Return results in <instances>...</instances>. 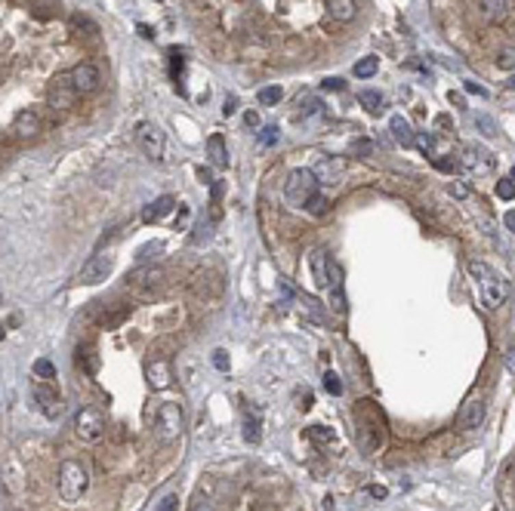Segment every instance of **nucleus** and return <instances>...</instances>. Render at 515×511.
Returning <instances> with one entry per match:
<instances>
[{
  "label": "nucleus",
  "instance_id": "obj_1",
  "mask_svg": "<svg viewBox=\"0 0 515 511\" xmlns=\"http://www.w3.org/2000/svg\"><path fill=\"white\" fill-rule=\"evenodd\" d=\"M87 484H90V474L81 462L65 459L59 465V496H62V502H77L87 493Z\"/></svg>",
  "mask_w": 515,
  "mask_h": 511
},
{
  "label": "nucleus",
  "instance_id": "obj_2",
  "mask_svg": "<svg viewBox=\"0 0 515 511\" xmlns=\"http://www.w3.org/2000/svg\"><path fill=\"white\" fill-rule=\"evenodd\" d=\"M105 428H108V419L99 406H81L75 416V434L87 443H96L105 437Z\"/></svg>",
  "mask_w": 515,
  "mask_h": 511
},
{
  "label": "nucleus",
  "instance_id": "obj_3",
  "mask_svg": "<svg viewBox=\"0 0 515 511\" xmlns=\"http://www.w3.org/2000/svg\"><path fill=\"white\" fill-rule=\"evenodd\" d=\"M315 191H318V176H315V172L305 170V166L290 170V176H287V182H284V197L293 203V207H305V200H309Z\"/></svg>",
  "mask_w": 515,
  "mask_h": 511
},
{
  "label": "nucleus",
  "instance_id": "obj_4",
  "mask_svg": "<svg viewBox=\"0 0 515 511\" xmlns=\"http://www.w3.org/2000/svg\"><path fill=\"white\" fill-rule=\"evenodd\" d=\"M309 265H312V274H315L318 287H327V289L342 287V268L336 265L334 256H327L324 250H312Z\"/></svg>",
  "mask_w": 515,
  "mask_h": 511
},
{
  "label": "nucleus",
  "instance_id": "obj_5",
  "mask_svg": "<svg viewBox=\"0 0 515 511\" xmlns=\"http://www.w3.org/2000/svg\"><path fill=\"white\" fill-rule=\"evenodd\" d=\"M155 434L161 437L164 443L176 441V437L182 434V410H179V404L167 400V404L158 406V412H155Z\"/></svg>",
  "mask_w": 515,
  "mask_h": 511
},
{
  "label": "nucleus",
  "instance_id": "obj_6",
  "mask_svg": "<svg viewBox=\"0 0 515 511\" xmlns=\"http://www.w3.org/2000/svg\"><path fill=\"white\" fill-rule=\"evenodd\" d=\"M478 283H481V296H484V305H488V308H503L509 302V296H512L509 280H506V277H500V274H494V271H488Z\"/></svg>",
  "mask_w": 515,
  "mask_h": 511
},
{
  "label": "nucleus",
  "instance_id": "obj_7",
  "mask_svg": "<svg viewBox=\"0 0 515 511\" xmlns=\"http://www.w3.org/2000/svg\"><path fill=\"white\" fill-rule=\"evenodd\" d=\"M81 96V92L75 90V83H71V71L68 74H56V77L50 80V90H47V102H50V108H71L75 105V99Z\"/></svg>",
  "mask_w": 515,
  "mask_h": 511
},
{
  "label": "nucleus",
  "instance_id": "obj_8",
  "mask_svg": "<svg viewBox=\"0 0 515 511\" xmlns=\"http://www.w3.org/2000/svg\"><path fill=\"white\" fill-rule=\"evenodd\" d=\"M136 142H139V148H142L145 157H151V160L164 157V133H161V127H155V123H139V127H136Z\"/></svg>",
  "mask_w": 515,
  "mask_h": 511
},
{
  "label": "nucleus",
  "instance_id": "obj_9",
  "mask_svg": "<svg viewBox=\"0 0 515 511\" xmlns=\"http://www.w3.org/2000/svg\"><path fill=\"white\" fill-rule=\"evenodd\" d=\"M112 265H114V256L112 252H96V256H90L87 259V265L81 268V274H77V280L81 283H99V280H105L108 274H112Z\"/></svg>",
  "mask_w": 515,
  "mask_h": 511
},
{
  "label": "nucleus",
  "instance_id": "obj_10",
  "mask_svg": "<svg viewBox=\"0 0 515 511\" xmlns=\"http://www.w3.org/2000/svg\"><path fill=\"white\" fill-rule=\"evenodd\" d=\"M71 83H75V90L81 92V96H90V92L99 90L102 74H99V68H96L93 62H81V65L71 68Z\"/></svg>",
  "mask_w": 515,
  "mask_h": 511
},
{
  "label": "nucleus",
  "instance_id": "obj_11",
  "mask_svg": "<svg viewBox=\"0 0 515 511\" xmlns=\"http://www.w3.org/2000/svg\"><path fill=\"white\" fill-rule=\"evenodd\" d=\"M481 422H484V400L481 397H469L457 412V428L475 431Z\"/></svg>",
  "mask_w": 515,
  "mask_h": 511
},
{
  "label": "nucleus",
  "instance_id": "obj_12",
  "mask_svg": "<svg viewBox=\"0 0 515 511\" xmlns=\"http://www.w3.org/2000/svg\"><path fill=\"white\" fill-rule=\"evenodd\" d=\"M312 172L318 176V182L336 185V182H342V176H346V160L342 157H321Z\"/></svg>",
  "mask_w": 515,
  "mask_h": 511
},
{
  "label": "nucleus",
  "instance_id": "obj_13",
  "mask_svg": "<svg viewBox=\"0 0 515 511\" xmlns=\"http://www.w3.org/2000/svg\"><path fill=\"white\" fill-rule=\"evenodd\" d=\"M13 133L16 139H34L40 133V114L34 108H22L13 120Z\"/></svg>",
  "mask_w": 515,
  "mask_h": 511
},
{
  "label": "nucleus",
  "instance_id": "obj_14",
  "mask_svg": "<svg viewBox=\"0 0 515 511\" xmlns=\"http://www.w3.org/2000/svg\"><path fill=\"white\" fill-rule=\"evenodd\" d=\"M145 379H149V385L155 388V391H164V388L173 382L170 363L164 361V357H155V361H149V363H145Z\"/></svg>",
  "mask_w": 515,
  "mask_h": 511
},
{
  "label": "nucleus",
  "instance_id": "obj_15",
  "mask_svg": "<svg viewBox=\"0 0 515 511\" xmlns=\"http://www.w3.org/2000/svg\"><path fill=\"white\" fill-rule=\"evenodd\" d=\"M478 6V16L484 18V22H503V18L509 16V0H475Z\"/></svg>",
  "mask_w": 515,
  "mask_h": 511
},
{
  "label": "nucleus",
  "instance_id": "obj_16",
  "mask_svg": "<svg viewBox=\"0 0 515 511\" xmlns=\"http://www.w3.org/2000/svg\"><path fill=\"white\" fill-rule=\"evenodd\" d=\"M389 133H392V139H395L401 148L416 145V133L410 129V123L404 120L401 114H392V117H389Z\"/></svg>",
  "mask_w": 515,
  "mask_h": 511
},
{
  "label": "nucleus",
  "instance_id": "obj_17",
  "mask_svg": "<svg viewBox=\"0 0 515 511\" xmlns=\"http://www.w3.org/2000/svg\"><path fill=\"white\" fill-rule=\"evenodd\" d=\"M173 207H176V200H173V197H170V194L158 197V200H151L149 207L142 209V222H149V225H151V222L164 219V215H167V213H170V209H173Z\"/></svg>",
  "mask_w": 515,
  "mask_h": 511
},
{
  "label": "nucleus",
  "instance_id": "obj_18",
  "mask_svg": "<svg viewBox=\"0 0 515 511\" xmlns=\"http://www.w3.org/2000/svg\"><path fill=\"white\" fill-rule=\"evenodd\" d=\"M244 441H247V443H260L262 441V412L260 410L244 412Z\"/></svg>",
  "mask_w": 515,
  "mask_h": 511
},
{
  "label": "nucleus",
  "instance_id": "obj_19",
  "mask_svg": "<svg viewBox=\"0 0 515 511\" xmlns=\"http://www.w3.org/2000/svg\"><path fill=\"white\" fill-rule=\"evenodd\" d=\"M207 154H210L213 166H229V148H225V139L219 133H213L207 139Z\"/></svg>",
  "mask_w": 515,
  "mask_h": 511
},
{
  "label": "nucleus",
  "instance_id": "obj_20",
  "mask_svg": "<svg viewBox=\"0 0 515 511\" xmlns=\"http://www.w3.org/2000/svg\"><path fill=\"white\" fill-rule=\"evenodd\" d=\"M460 163H463L466 170H475V172H488L490 170V157L481 151V148H466Z\"/></svg>",
  "mask_w": 515,
  "mask_h": 511
},
{
  "label": "nucleus",
  "instance_id": "obj_21",
  "mask_svg": "<svg viewBox=\"0 0 515 511\" xmlns=\"http://www.w3.org/2000/svg\"><path fill=\"white\" fill-rule=\"evenodd\" d=\"M34 397H38L40 410H44L50 419H56V416H59V397H56V391H53V388L38 385V388H34Z\"/></svg>",
  "mask_w": 515,
  "mask_h": 511
},
{
  "label": "nucleus",
  "instance_id": "obj_22",
  "mask_svg": "<svg viewBox=\"0 0 515 511\" xmlns=\"http://www.w3.org/2000/svg\"><path fill=\"white\" fill-rule=\"evenodd\" d=\"M327 12L336 22H352L355 18V0H327Z\"/></svg>",
  "mask_w": 515,
  "mask_h": 511
},
{
  "label": "nucleus",
  "instance_id": "obj_23",
  "mask_svg": "<svg viewBox=\"0 0 515 511\" xmlns=\"http://www.w3.org/2000/svg\"><path fill=\"white\" fill-rule=\"evenodd\" d=\"M358 105L364 111H370V114H379V111H383V92H379V90H361L358 92Z\"/></svg>",
  "mask_w": 515,
  "mask_h": 511
},
{
  "label": "nucleus",
  "instance_id": "obj_24",
  "mask_svg": "<svg viewBox=\"0 0 515 511\" xmlns=\"http://www.w3.org/2000/svg\"><path fill=\"white\" fill-rule=\"evenodd\" d=\"M164 277H167V271H164V268H139L136 274H130L127 280H133V283H145V287H155V283H161Z\"/></svg>",
  "mask_w": 515,
  "mask_h": 511
},
{
  "label": "nucleus",
  "instance_id": "obj_25",
  "mask_svg": "<svg viewBox=\"0 0 515 511\" xmlns=\"http://www.w3.org/2000/svg\"><path fill=\"white\" fill-rule=\"evenodd\" d=\"M377 68H379V59H377V55H364V59L355 65V77L367 80V77H373V74H377Z\"/></svg>",
  "mask_w": 515,
  "mask_h": 511
},
{
  "label": "nucleus",
  "instance_id": "obj_26",
  "mask_svg": "<svg viewBox=\"0 0 515 511\" xmlns=\"http://www.w3.org/2000/svg\"><path fill=\"white\" fill-rule=\"evenodd\" d=\"M327 207H330V203H327V197H324L321 191H315V194L305 200V209H309L312 215H324V213H327Z\"/></svg>",
  "mask_w": 515,
  "mask_h": 511
},
{
  "label": "nucleus",
  "instance_id": "obj_27",
  "mask_svg": "<svg viewBox=\"0 0 515 511\" xmlns=\"http://www.w3.org/2000/svg\"><path fill=\"white\" fill-rule=\"evenodd\" d=\"M299 111H303V117H312V114H318V111H321L324 108V105L321 102H318V99L315 96H312V92H305V96H299Z\"/></svg>",
  "mask_w": 515,
  "mask_h": 511
},
{
  "label": "nucleus",
  "instance_id": "obj_28",
  "mask_svg": "<svg viewBox=\"0 0 515 511\" xmlns=\"http://www.w3.org/2000/svg\"><path fill=\"white\" fill-rule=\"evenodd\" d=\"M34 376L38 379H56V363L47 361V357H38L34 361Z\"/></svg>",
  "mask_w": 515,
  "mask_h": 511
},
{
  "label": "nucleus",
  "instance_id": "obj_29",
  "mask_svg": "<svg viewBox=\"0 0 515 511\" xmlns=\"http://www.w3.org/2000/svg\"><path fill=\"white\" fill-rule=\"evenodd\" d=\"M71 31H87V34H99V25L87 16H71Z\"/></svg>",
  "mask_w": 515,
  "mask_h": 511
},
{
  "label": "nucleus",
  "instance_id": "obj_30",
  "mask_svg": "<svg viewBox=\"0 0 515 511\" xmlns=\"http://www.w3.org/2000/svg\"><path fill=\"white\" fill-rule=\"evenodd\" d=\"M373 151H377V145H373L370 139H364V135L352 142V154H355V157H370Z\"/></svg>",
  "mask_w": 515,
  "mask_h": 511
},
{
  "label": "nucleus",
  "instance_id": "obj_31",
  "mask_svg": "<svg viewBox=\"0 0 515 511\" xmlns=\"http://www.w3.org/2000/svg\"><path fill=\"white\" fill-rule=\"evenodd\" d=\"M281 96H284V90H281V86H262V90H260V102L262 105H278Z\"/></svg>",
  "mask_w": 515,
  "mask_h": 511
},
{
  "label": "nucleus",
  "instance_id": "obj_32",
  "mask_svg": "<svg viewBox=\"0 0 515 511\" xmlns=\"http://www.w3.org/2000/svg\"><path fill=\"white\" fill-rule=\"evenodd\" d=\"M182 71H186V59H182L179 53H170V77L176 80V86H179V77H182Z\"/></svg>",
  "mask_w": 515,
  "mask_h": 511
},
{
  "label": "nucleus",
  "instance_id": "obj_33",
  "mask_svg": "<svg viewBox=\"0 0 515 511\" xmlns=\"http://www.w3.org/2000/svg\"><path fill=\"white\" fill-rule=\"evenodd\" d=\"M416 148H420L426 157H435V135L429 133H416Z\"/></svg>",
  "mask_w": 515,
  "mask_h": 511
},
{
  "label": "nucleus",
  "instance_id": "obj_34",
  "mask_svg": "<svg viewBox=\"0 0 515 511\" xmlns=\"http://www.w3.org/2000/svg\"><path fill=\"white\" fill-rule=\"evenodd\" d=\"M494 191H497L500 200H512V197H515V182H512V179H500Z\"/></svg>",
  "mask_w": 515,
  "mask_h": 511
},
{
  "label": "nucleus",
  "instance_id": "obj_35",
  "mask_svg": "<svg viewBox=\"0 0 515 511\" xmlns=\"http://www.w3.org/2000/svg\"><path fill=\"white\" fill-rule=\"evenodd\" d=\"M432 163H435V170H438V172H453V170H457V160L447 157V154H435Z\"/></svg>",
  "mask_w": 515,
  "mask_h": 511
},
{
  "label": "nucleus",
  "instance_id": "obj_36",
  "mask_svg": "<svg viewBox=\"0 0 515 511\" xmlns=\"http://www.w3.org/2000/svg\"><path fill=\"white\" fill-rule=\"evenodd\" d=\"M281 129L278 127H262L260 129V145H278Z\"/></svg>",
  "mask_w": 515,
  "mask_h": 511
},
{
  "label": "nucleus",
  "instance_id": "obj_37",
  "mask_svg": "<svg viewBox=\"0 0 515 511\" xmlns=\"http://www.w3.org/2000/svg\"><path fill=\"white\" fill-rule=\"evenodd\" d=\"M324 391L334 394V397H336V394H342V382H340V376H336V373H324Z\"/></svg>",
  "mask_w": 515,
  "mask_h": 511
},
{
  "label": "nucleus",
  "instance_id": "obj_38",
  "mask_svg": "<svg viewBox=\"0 0 515 511\" xmlns=\"http://www.w3.org/2000/svg\"><path fill=\"white\" fill-rule=\"evenodd\" d=\"M497 65H500V68H509V71H515V49H512V47L500 49V55H497Z\"/></svg>",
  "mask_w": 515,
  "mask_h": 511
},
{
  "label": "nucleus",
  "instance_id": "obj_39",
  "mask_svg": "<svg viewBox=\"0 0 515 511\" xmlns=\"http://www.w3.org/2000/svg\"><path fill=\"white\" fill-rule=\"evenodd\" d=\"M321 90L324 92H342V90H346V80H342V77H324Z\"/></svg>",
  "mask_w": 515,
  "mask_h": 511
},
{
  "label": "nucleus",
  "instance_id": "obj_40",
  "mask_svg": "<svg viewBox=\"0 0 515 511\" xmlns=\"http://www.w3.org/2000/svg\"><path fill=\"white\" fill-rule=\"evenodd\" d=\"M213 367H216L219 373H225V369H229V354H225L223 348H216V351H213Z\"/></svg>",
  "mask_w": 515,
  "mask_h": 511
},
{
  "label": "nucleus",
  "instance_id": "obj_41",
  "mask_svg": "<svg viewBox=\"0 0 515 511\" xmlns=\"http://www.w3.org/2000/svg\"><path fill=\"white\" fill-rule=\"evenodd\" d=\"M176 508H179V496H173V493H170V496L158 505V511H176Z\"/></svg>",
  "mask_w": 515,
  "mask_h": 511
},
{
  "label": "nucleus",
  "instance_id": "obj_42",
  "mask_svg": "<svg viewBox=\"0 0 515 511\" xmlns=\"http://www.w3.org/2000/svg\"><path fill=\"white\" fill-rule=\"evenodd\" d=\"M488 271H490V268H488L484 262H469V274H472V277H478V280H481V277L488 274Z\"/></svg>",
  "mask_w": 515,
  "mask_h": 511
},
{
  "label": "nucleus",
  "instance_id": "obj_43",
  "mask_svg": "<svg viewBox=\"0 0 515 511\" xmlns=\"http://www.w3.org/2000/svg\"><path fill=\"white\" fill-rule=\"evenodd\" d=\"M334 308H336V311H346V296H342V287L334 289Z\"/></svg>",
  "mask_w": 515,
  "mask_h": 511
},
{
  "label": "nucleus",
  "instance_id": "obj_44",
  "mask_svg": "<svg viewBox=\"0 0 515 511\" xmlns=\"http://www.w3.org/2000/svg\"><path fill=\"white\" fill-rule=\"evenodd\" d=\"M367 493H370L373 499H386V496H389V490H386V486H377V484L367 486Z\"/></svg>",
  "mask_w": 515,
  "mask_h": 511
},
{
  "label": "nucleus",
  "instance_id": "obj_45",
  "mask_svg": "<svg viewBox=\"0 0 515 511\" xmlns=\"http://www.w3.org/2000/svg\"><path fill=\"white\" fill-rule=\"evenodd\" d=\"M235 111H238V99H235V96H229V99H225V108H223V114L229 117V114H235Z\"/></svg>",
  "mask_w": 515,
  "mask_h": 511
},
{
  "label": "nucleus",
  "instance_id": "obj_46",
  "mask_svg": "<svg viewBox=\"0 0 515 511\" xmlns=\"http://www.w3.org/2000/svg\"><path fill=\"white\" fill-rule=\"evenodd\" d=\"M503 225H506V231L515 234V209H509V213L503 215Z\"/></svg>",
  "mask_w": 515,
  "mask_h": 511
},
{
  "label": "nucleus",
  "instance_id": "obj_47",
  "mask_svg": "<svg viewBox=\"0 0 515 511\" xmlns=\"http://www.w3.org/2000/svg\"><path fill=\"white\" fill-rule=\"evenodd\" d=\"M244 123H247V127H260V114H256V111H247V114H244Z\"/></svg>",
  "mask_w": 515,
  "mask_h": 511
},
{
  "label": "nucleus",
  "instance_id": "obj_48",
  "mask_svg": "<svg viewBox=\"0 0 515 511\" xmlns=\"http://www.w3.org/2000/svg\"><path fill=\"white\" fill-rule=\"evenodd\" d=\"M478 127H481V129H484V133H488V135H494V133H497V129H494V123H490L488 117H478Z\"/></svg>",
  "mask_w": 515,
  "mask_h": 511
},
{
  "label": "nucleus",
  "instance_id": "obj_49",
  "mask_svg": "<svg viewBox=\"0 0 515 511\" xmlns=\"http://www.w3.org/2000/svg\"><path fill=\"white\" fill-rule=\"evenodd\" d=\"M466 92H475V96H484V86H478L475 80H466Z\"/></svg>",
  "mask_w": 515,
  "mask_h": 511
},
{
  "label": "nucleus",
  "instance_id": "obj_50",
  "mask_svg": "<svg viewBox=\"0 0 515 511\" xmlns=\"http://www.w3.org/2000/svg\"><path fill=\"white\" fill-rule=\"evenodd\" d=\"M453 197H466V194H469V188H466V185L463 182H453Z\"/></svg>",
  "mask_w": 515,
  "mask_h": 511
},
{
  "label": "nucleus",
  "instance_id": "obj_51",
  "mask_svg": "<svg viewBox=\"0 0 515 511\" xmlns=\"http://www.w3.org/2000/svg\"><path fill=\"white\" fill-rule=\"evenodd\" d=\"M198 176H201V182H204V185H213V176H210V170H204V166H201V170H198Z\"/></svg>",
  "mask_w": 515,
  "mask_h": 511
},
{
  "label": "nucleus",
  "instance_id": "obj_52",
  "mask_svg": "<svg viewBox=\"0 0 515 511\" xmlns=\"http://www.w3.org/2000/svg\"><path fill=\"white\" fill-rule=\"evenodd\" d=\"M139 34H142L145 40H151V37H155V34H151V28H149V25H139Z\"/></svg>",
  "mask_w": 515,
  "mask_h": 511
},
{
  "label": "nucleus",
  "instance_id": "obj_53",
  "mask_svg": "<svg viewBox=\"0 0 515 511\" xmlns=\"http://www.w3.org/2000/svg\"><path fill=\"white\" fill-rule=\"evenodd\" d=\"M321 508H324V511H334V499H330V496H324V502H321Z\"/></svg>",
  "mask_w": 515,
  "mask_h": 511
},
{
  "label": "nucleus",
  "instance_id": "obj_54",
  "mask_svg": "<svg viewBox=\"0 0 515 511\" xmlns=\"http://www.w3.org/2000/svg\"><path fill=\"white\" fill-rule=\"evenodd\" d=\"M506 367H509V373H515V348H512V354H509V361H506Z\"/></svg>",
  "mask_w": 515,
  "mask_h": 511
},
{
  "label": "nucleus",
  "instance_id": "obj_55",
  "mask_svg": "<svg viewBox=\"0 0 515 511\" xmlns=\"http://www.w3.org/2000/svg\"><path fill=\"white\" fill-rule=\"evenodd\" d=\"M192 511H213V508H210V505H207V502H198Z\"/></svg>",
  "mask_w": 515,
  "mask_h": 511
},
{
  "label": "nucleus",
  "instance_id": "obj_56",
  "mask_svg": "<svg viewBox=\"0 0 515 511\" xmlns=\"http://www.w3.org/2000/svg\"><path fill=\"white\" fill-rule=\"evenodd\" d=\"M506 86H509V90H515V74H512V77H509V83H506Z\"/></svg>",
  "mask_w": 515,
  "mask_h": 511
},
{
  "label": "nucleus",
  "instance_id": "obj_57",
  "mask_svg": "<svg viewBox=\"0 0 515 511\" xmlns=\"http://www.w3.org/2000/svg\"><path fill=\"white\" fill-rule=\"evenodd\" d=\"M509 179H512V182H515V166H512V172H509Z\"/></svg>",
  "mask_w": 515,
  "mask_h": 511
}]
</instances>
